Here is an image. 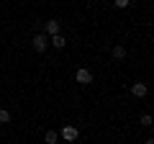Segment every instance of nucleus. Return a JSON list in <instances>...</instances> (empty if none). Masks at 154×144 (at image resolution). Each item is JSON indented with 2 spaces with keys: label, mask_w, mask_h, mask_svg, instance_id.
<instances>
[{
  "label": "nucleus",
  "mask_w": 154,
  "mask_h": 144,
  "mask_svg": "<svg viewBox=\"0 0 154 144\" xmlns=\"http://www.w3.org/2000/svg\"><path fill=\"white\" fill-rule=\"evenodd\" d=\"M46 46H49V36H44V33H36V36H33V49H36V52H44Z\"/></svg>",
  "instance_id": "f257e3e1"
},
{
  "label": "nucleus",
  "mask_w": 154,
  "mask_h": 144,
  "mask_svg": "<svg viewBox=\"0 0 154 144\" xmlns=\"http://www.w3.org/2000/svg\"><path fill=\"white\" fill-rule=\"evenodd\" d=\"M75 77H77V83H80V85H90V83H93V75H90V70H85V67L77 70Z\"/></svg>",
  "instance_id": "f03ea898"
},
{
  "label": "nucleus",
  "mask_w": 154,
  "mask_h": 144,
  "mask_svg": "<svg viewBox=\"0 0 154 144\" xmlns=\"http://www.w3.org/2000/svg\"><path fill=\"white\" fill-rule=\"evenodd\" d=\"M59 26H62V23L59 21H46V33H44V36H49V39H51V36H59Z\"/></svg>",
  "instance_id": "7ed1b4c3"
},
{
  "label": "nucleus",
  "mask_w": 154,
  "mask_h": 144,
  "mask_svg": "<svg viewBox=\"0 0 154 144\" xmlns=\"http://www.w3.org/2000/svg\"><path fill=\"white\" fill-rule=\"evenodd\" d=\"M62 139H64V142H75L77 139V129L75 126H64L62 129Z\"/></svg>",
  "instance_id": "20e7f679"
},
{
  "label": "nucleus",
  "mask_w": 154,
  "mask_h": 144,
  "mask_svg": "<svg viewBox=\"0 0 154 144\" xmlns=\"http://www.w3.org/2000/svg\"><path fill=\"white\" fill-rule=\"evenodd\" d=\"M131 93L136 95V98H144V95H146V85H144V83H134L131 85Z\"/></svg>",
  "instance_id": "39448f33"
},
{
  "label": "nucleus",
  "mask_w": 154,
  "mask_h": 144,
  "mask_svg": "<svg viewBox=\"0 0 154 144\" xmlns=\"http://www.w3.org/2000/svg\"><path fill=\"white\" fill-rule=\"evenodd\" d=\"M49 44H51V46H57V49H62V46H64L67 41H64V36H51V39H49Z\"/></svg>",
  "instance_id": "423d86ee"
},
{
  "label": "nucleus",
  "mask_w": 154,
  "mask_h": 144,
  "mask_svg": "<svg viewBox=\"0 0 154 144\" xmlns=\"http://www.w3.org/2000/svg\"><path fill=\"white\" fill-rule=\"evenodd\" d=\"M113 57H116V59H123V57H126V49H123V46H116V49H113Z\"/></svg>",
  "instance_id": "0eeeda50"
},
{
  "label": "nucleus",
  "mask_w": 154,
  "mask_h": 144,
  "mask_svg": "<svg viewBox=\"0 0 154 144\" xmlns=\"http://www.w3.org/2000/svg\"><path fill=\"white\" fill-rule=\"evenodd\" d=\"M57 131H46V144H57Z\"/></svg>",
  "instance_id": "6e6552de"
},
{
  "label": "nucleus",
  "mask_w": 154,
  "mask_h": 144,
  "mask_svg": "<svg viewBox=\"0 0 154 144\" xmlns=\"http://www.w3.org/2000/svg\"><path fill=\"white\" fill-rule=\"evenodd\" d=\"M8 121H11V113H8V111H0V124H8Z\"/></svg>",
  "instance_id": "1a4fd4ad"
},
{
  "label": "nucleus",
  "mask_w": 154,
  "mask_h": 144,
  "mask_svg": "<svg viewBox=\"0 0 154 144\" xmlns=\"http://www.w3.org/2000/svg\"><path fill=\"white\" fill-rule=\"evenodd\" d=\"M141 126H152V116H149V113L141 116Z\"/></svg>",
  "instance_id": "9d476101"
},
{
  "label": "nucleus",
  "mask_w": 154,
  "mask_h": 144,
  "mask_svg": "<svg viewBox=\"0 0 154 144\" xmlns=\"http://www.w3.org/2000/svg\"><path fill=\"white\" fill-rule=\"evenodd\" d=\"M116 8H128V0H116Z\"/></svg>",
  "instance_id": "9b49d317"
}]
</instances>
